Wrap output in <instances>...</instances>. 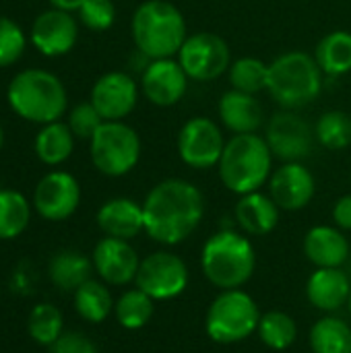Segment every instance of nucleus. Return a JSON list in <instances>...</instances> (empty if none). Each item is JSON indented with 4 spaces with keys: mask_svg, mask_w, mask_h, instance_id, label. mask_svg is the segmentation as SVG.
<instances>
[{
    "mask_svg": "<svg viewBox=\"0 0 351 353\" xmlns=\"http://www.w3.org/2000/svg\"><path fill=\"white\" fill-rule=\"evenodd\" d=\"M145 234L161 244L176 246L188 240L203 221V192L188 180L168 178L157 182L143 201Z\"/></svg>",
    "mask_w": 351,
    "mask_h": 353,
    "instance_id": "obj_1",
    "label": "nucleus"
},
{
    "mask_svg": "<svg viewBox=\"0 0 351 353\" xmlns=\"http://www.w3.org/2000/svg\"><path fill=\"white\" fill-rule=\"evenodd\" d=\"M137 50L147 60L176 58L188 37L182 10L170 0H145L137 6L130 21Z\"/></svg>",
    "mask_w": 351,
    "mask_h": 353,
    "instance_id": "obj_2",
    "label": "nucleus"
},
{
    "mask_svg": "<svg viewBox=\"0 0 351 353\" xmlns=\"http://www.w3.org/2000/svg\"><path fill=\"white\" fill-rule=\"evenodd\" d=\"M6 99L10 110L35 124H50L64 116L68 108V93L64 83L50 70L27 68L12 77Z\"/></svg>",
    "mask_w": 351,
    "mask_h": 353,
    "instance_id": "obj_3",
    "label": "nucleus"
},
{
    "mask_svg": "<svg viewBox=\"0 0 351 353\" xmlns=\"http://www.w3.org/2000/svg\"><path fill=\"white\" fill-rule=\"evenodd\" d=\"M221 184L242 196L261 190L273 174V153L259 132L232 134L217 163Z\"/></svg>",
    "mask_w": 351,
    "mask_h": 353,
    "instance_id": "obj_4",
    "label": "nucleus"
},
{
    "mask_svg": "<svg viewBox=\"0 0 351 353\" xmlns=\"http://www.w3.org/2000/svg\"><path fill=\"white\" fill-rule=\"evenodd\" d=\"M254 267L257 252L246 234L221 230L203 244L201 269L217 290H240L254 275Z\"/></svg>",
    "mask_w": 351,
    "mask_h": 353,
    "instance_id": "obj_5",
    "label": "nucleus"
},
{
    "mask_svg": "<svg viewBox=\"0 0 351 353\" xmlns=\"http://www.w3.org/2000/svg\"><path fill=\"white\" fill-rule=\"evenodd\" d=\"M323 91V70L314 54L292 50L269 62L267 93L283 110L312 103Z\"/></svg>",
    "mask_w": 351,
    "mask_h": 353,
    "instance_id": "obj_6",
    "label": "nucleus"
},
{
    "mask_svg": "<svg viewBox=\"0 0 351 353\" xmlns=\"http://www.w3.org/2000/svg\"><path fill=\"white\" fill-rule=\"evenodd\" d=\"M261 310L254 298L240 290H221L207 308L205 333L219 345H234L257 333Z\"/></svg>",
    "mask_w": 351,
    "mask_h": 353,
    "instance_id": "obj_7",
    "label": "nucleus"
},
{
    "mask_svg": "<svg viewBox=\"0 0 351 353\" xmlns=\"http://www.w3.org/2000/svg\"><path fill=\"white\" fill-rule=\"evenodd\" d=\"M141 137L124 120L103 122L89 141V155L95 170L108 178L130 174L141 159Z\"/></svg>",
    "mask_w": 351,
    "mask_h": 353,
    "instance_id": "obj_8",
    "label": "nucleus"
},
{
    "mask_svg": "<svg viewBox=\"0 0 351 353\" xmlns=\"http://www.w3.org/2000/svg\"><path fill=\"white\" fill-rule=\"evenodd\" d=\"M176 60L190 81L209 83L228 72L232 64V50L228 41L213 31L188 33Z\"/></svg>",
    "mask_w": 351,
    "mask_h": 353,
    "instance_id": "obj_9",
    "label": "nucleus"
},
{
    "mask_svg": "<svg viewBox=\"0 0 351 353\" xmlns=\"http://www.w3.org/2000/svg\"><path fill=\"white\" fill-rule=\"evenodd\" d=\"M188 281L190 273L184 259L170 250H157L141 259L134 288L143 290L155 302H168L182 296Z\"/></svg>",
    "mask_w": 351,
    "mask_h": 353,
    "instance_id": "obj_10",
    "label": "nucleus"
},
{
    "mask_svg": "<svg viewBox=\"0 0 351 353\" xmlns=\"http://www.w3.org/2000/svg\"><path fill=\"white\" fill-rule=\"evenodd\" d=\"M225 143L223 130L213 118L194 116L182 124L176 139V149L184 165L192 170H211L217 168Z\"/></svg>",
    "mask_w": 351,
    "mask_h": 353,
    "instance_id": "obj_11",
    "label": "nucleus"
},
{
    "mask_svg": "<svg viewBox=\"0 0 351 353\" xmlns=\"http://www.w3.org/2000/svg\"><path fill=\"white\" fill-rule=\"evenodd\" d=\"M265 141L273 157L285 163L306 159L314 149L317 137L314 128L302 116H298L294 110H281L269 118Z\"/></svg>",
    "mask_w": 351,
    "mask_h": 353,
    "instance_id": "obj_12",
    "label": "nucleus"
},
{
    "mask_svg": "<svg viewBox=\"0 0 351 353\" xmlns=\"http://www.w3.org/2000/svg\"><path fill=\"white\" fill-rule=\"evenodd\" d=\"M31 205L46 221H66L81 205V184L72 174L54 170L35 184Z\"/></svg>",
    "mask_w": 351,
    "mask_h": 353,
    "instance_id": "obj_13",
    "label": "nucleus"
},
{
    "mask_svg": "<svg viewBox=\"0 0 351 353\" xmlns=\"http://www.w3.org/2000/svg\"><path fill=\"white\" fill-rule=\"evenodd\" d=\"M139 95L141 85L128 72L110 70L93 83L89 101L106 122H112L128 118L139 103Z\"/></svg>",
    "mask_w": 351,
    "mask_h": 353,
    "instance_id": "obj_14",
    "label": "nucleus"
},
{
    "mask_svg": "<svg viewBox=\"0 0 351 353\" xmlns=\"http://www.w3.org/2000/svg\"><path fill=\"white\" fill-rule=\"evenodd\" d=\"M31 46L48 58L68 54L79 41V21L68 10L50 8L35 17L29 31Z\"/></svg>",
    "mask_w": 351,
    "mask_h": 353,
    "instance_id": "obj_15",
    "label": "nucleus"
},
{
    "mask_svg": "<svg viewBox=\"0 0 351 353\" xmlns=\"http://www.w3.org/2000/svg\"><path fill=\"white\" fill-rule=\"evenodd\" d=\"M188 74L176 58L149 60L141 74V93L157 108H172L188 91Z\"/></svg>",
    "mask_w": 351,
    "mask_h": 353,
    "instance_id": "obj_16",
    "label": "nucleus"
},
{
    "mask_svg": "<svg viewBox=\"0 0 351 353\" xmlns=\"http://www.w3.org/2000/svg\"><path fill=\"white\" fill-rule=\"evenodd\" d=\"M269 194L281 211H302L317 194L314 174L302 161H285L269 178Z\"/></svg>",
    "mask_w": 351,
    "mask_h": 353,
    "instance_id": "obj_17",
    "label": "nucleus"
},
{
    "mask_svg": "<svg viewBox=\"0 0 351 353\" xmlns=\"http://www.w3.org/2000/svg\"><path fill=\"white\" fill-rule=\"evenodd\" d=\"M93 269L97 277L108 283V285H128L137 279L139 273V252L128 240H118V238H108L103 236L91 254Z\"/></svg>",
    "mask_w": 351,
    "mask_h": 353,
    "instance_id": "obj_18",
    "label": "nucleus"
},
{
    "mask_svg": "<svg viewBox=\"0 0 351 353\" xmlns=\"http://www.w3.org/2000/svg\"><path fill=\"white\" fill-rule=\"evenodd\" d=\"M95 221L103 236L130 242L132 238L145 232L143 203H137L128 196L110 199L99 207Z\"/></svg>",
    "mask_w": 351,
    "mask_h": 353,
    "instance_id": "obj_19",
    "label": "nucleus"
},
{
    "mask_svg": "<svg viewBox=\"0 0 351 353\" xmlns=\"http://www.w3.org/2000/svg\"><path fill=\"white\" fill-rule=\"evenodd\" d=\"M304 254L317 269H341L350 259V240L337 225H314L304 236Z\"/></svg>",
    "mask_w": 351,
    "mask_h": 353,
    "instance_id": "obj_20",
    "label": "nucleus"
},
{
    "mask_svg": "<svg viewBox=\"0 0 351 353\" xmlns=\"http://www.w3.org/2000/svg\"><path fill=\"white\" fill-rule=\"evenodd\" d=\"M219 122L232 134L259 132L265 126V108L252 93L230 89L217 103Z\"/></svg>",
    "mask_w": 351,
    "mask_h": 353,
    "instance_id": "obj_21",
    "label": "nucleus"
},
{
    "mask_svg": "<svg viewBox=\"0 0 351 353\" xmlns=\"http://www.w3.org/2000/svg\"><path fill=\"white\" fill-rule=\"evenodd\" d=\"M351 281L343 269H317L306 281V298L310 306L333 314L348 306Z\"/></svg>",
    "mask_w": 351,
    "mask_h": 353,
    "instance_id": "obj_22",
    "label": "nucleus"
},
{
    "mask_svg": "<svg viewBox=\"0 0 351 353\" xmlns=\"http://www.w3.org/2000/svg\"><path fill=\"white\" fill-rule=\"evenodd\" d=\"M281 217V209L261 190L242 194L234 207V219L246 236H267L271 234Z\"/></svg>",
    "mask_w": 351,
    "mask_h": 353,
    "instance_id": "obj_23",
    "label": "nucleus"
},
{
    "mask_svg": "<svg viewBox=\"0 0 351 353\" xmlns=\"http://www.w3.org/2000/svg\"><path fill=\"white\" fill-rule=\"evenodd\" d=\"M95 273L91 256L79 250H60L50 259L48 277L54 288L62 292H74Z\"/></svg>",
    "mask_w": 351,
    "mask_h": 353,
    "instance_id": "obj_24",
    "label": "nucleus"
},
{
    "mask_svg": "<svg viewBox=\"0 0 351 353\" xmlns=\"http://www.w3.org/2000/svg\"><path fill=\"white\" fill-rule=\"evenodd\" d=\"M72 304L77 314L91 325H101L114 314V296L110 292V285L101 279H89L79 290L72 292Z\"/></svg>",
    "mask_w": 351,
    "mask_h": 353,
    "instance_id": "obj_25",
    "label": "nucleus"
},
{
    "mask_svg": "<svg viewBox=\"0 0 351 353\" xmlns=\"http://www.w3.org/2000/svg\"><path fill=\"white\" fill-rule=\"evenodd\" d=\"M74 134L72 130L68 128L66 122H50V124H43L41 130L35 134V143H33V149H35V155L37 159L43 163V165H60L64 163L72 151H74Z\"/></svg>",
    "mask_w": 351,
    "mask_h": 353,
    "instance_id": "obj_26",
    "label": "nucleus"
},
{
    "mask_svg": "<svg viewBox=\"0 0 351 353\" xmlns=\"http://www.w3.org/2000/svg\"><path fill=\"white\" fill-rule=\"evenodd\" d=\"M317 64L321 66L323 74L327 77H343L351 72V33L337 29L327 33L317 50H314Z\"/></svg>",
    "mask_w": 351,
    "mask_h": 353,
    "instance_id": "obj_27",
    "label": "nucleus"
},
{
    "mask_svg": "<svg viewBox=\"0 0 351 353\" xmlns=\"http://www.w3.org/2000/svg\"><path fill=\"white\" fill-rule=\"evenodd\" d=\"M155 314V300L149 298L143 290L132 288L118 296L114 304V316L118 325L126 331H141L149 325Z\"/></svg>",
    "mask_w": 351,
    "mask_h": 353,
    "instance_id": "obj_28",
    "label": "nucleus"
},
{
    "mask_svg": "<svg viewBox=\"0 0 351 353\" xmlns=\"http://www.w3.org/2000/svg\"><path fill=\"white\" fill-rule=\"evenodd\" d=\"M308 343L312 353H351V327L333 314L323 316L312 325Z\"/></svg>",
    "mask_w": 351,
    "mask_h": 353,
    "instance_id": "obj_29",
    "label": "nucleus"
},
{
    "mask_svg": "<svg viewBox=\"0 0 351 353\" xmlns=\"http://www.w3.org/2000/svg\"><path fill=\"white\" fill-rule=\"evenodd\" d=\"M31 207L23 192L0 188V240H14L29 228Z\"/></svg>",
    "mask_w": 351,
    "mask_h": 353,
    "instance_id": "obj_30",
    "label": "nucleus"
},
{
    "mask_svg": "<svg viewBox=\"0 0 351 353\" xmlns=\"http://www.w3.org/2000/svg\"><path fill=\"white\" fill-rule=\"evenodd\" d=\"M64 333V316L58 306L50 302L35 304L27 314V335L33 343L50 347Z\"/></svg>",
    "mask_w": 351,
    "mask_h": 353,
    "instance_id": "obj_31",
    "label": "nucleus"
},
{
    "mask_svg": "<svg viewBox=\"0 0 351 353\" xmlns=\"http://www.w3.org/2000/svg\"><path fill=\"white\" fill-rule=\"evenodd\" d=\"M257 333H259V339L263 345H267L273 352H283L296 343L298 325L288 312L269 310V312L261 314Z\"/></svg>",
    "mask_w": 351,
    "mask_h": 353,
    "instance_id": "obj_32",
    "label": "nucleus"
},
{
    "mask_svg": "<svg viewBox=\"0 0 351 353\" xmlns=\"http://www.w3.org/2000/svg\"><path fill=\"white\" fill-rule=\"evenodd\" d=\"M228 79L232 89L244 91V93H261L267 91V79H269V64L254 56H242L232 60L228 68Z\"/></svg>",
    "mask_w": 351,
    "mask_h": 353,
    "instance_id": "obj_33",
    "label": "nucleus"
},
{
    "mask_svg": "<svg viewBox=\"0 0 351 353\" xmlns=\"http://www.w3.org/2000/svg\"><path fill=\"white\" fill-rule=\"evenodd\" d=\"M317 143L329 151H343L351 145V114L329 110L319 116L314 126Z\"/></svg>",
    "mask_w": 351,
    "mask_h": 353,
    "instance_id": "obj_34",
    "label": "nucleus"
},
{
    "mask_svg": "<svg viewBox=\"0 0 351 353\" xmlns=\"http://www.w3.org/2000/svg\"><path fill=\"white\" fill-rule=\"evenodd\" d=\"M27 48L25 31L19 23L0 14V68L14 64Z\"/></svg>",
    "mask_w": 351,
    "mask_h": 353,
    "instance_id": "obj_35",
    "label": "nucleus"
},
{
    "mask_svg": "<svg viewBox=\"0 0 351 353\" xmlns=\"http://www.w3.org/2000/svg\"><path fill=\"white\" fill-rule=\"evenodd\" d=\"M106 120L99 116V112L95 110V105L91 101H83L77 103L70 112H68V128L72 130L74 139L81 141H91V137L97 132V128L103 124Z\"/></svg>",
    "mask_w": 351,
    "mask_h": 353,
    "instance_id": "obj_36",
    "label": "nucleus"
},
{
    "mask_svg": "<svg viewBox=\"0 0 351 353\" xmlns=\"http://www.w3.org/2000/svg\"><path fill=\"white\" fill-rule=\"evenodd\" d=\"M77 14L87 29L108 31L116 21V4L112 0H85Z\"/></svg>",
    "mask_w": 351,
    "mask_h": 353,
    "instance_id": "obj_37",
    "label": "nucleus"
},
{
    "mask_svg": "<svg viewBox=\"0 0 351 353\" xmlns=\"http://www.w3.org/2000/svg\"><path fill=\"white\" fill-rule=\"evenodd\" d=\"M50 353H97V345L81 331H64L50 347Z\"/></svg>",
    "mask_w": 351,
    "mask_h": 353,
    "instance_id": "obj_38",
    "label": "nucleus"
},
{
    "mask_svg": "<svg viewBox=\"0 0 351 353\" xmlns=\"http://www.w3.org/2000/svg\"><path fill=\"white\" fill-rule=\"evenodd\" d=\"M333 223L343 232H351V194L339 196L333 205Z\"/></svg>",
    "mask_w": 351,
    "mask_h": 353,
    "instance_id": "obj_39",
    "label": "nucleus"
},
{
    "mask_svg": "<svg viewBox=\"0 0 351 353\" xmlns=\"http://www.w3.org/2000/svg\"><path fill=\"white\" fill-rule=\"evenodd\" d=\"M52 4V8H60V10H68V12H77L81 8V4L85 0H48Z\"/></svg>",
    "mask_w": 351,
    "mask_h": 353,
    "instance_id": "obj_40",
    "label": "nucleus"
},
{
    "mask_svg": "<svg viewBox=\"0 0 351 353\" xmlns=\"http://www.w3.org/2000/svg\"><path fill=\"white\" fill-rule=\"evenodd\" d=\"M2 145H4V130H2V126H0V151H2Z\"/></svg>",
    "mask_w": 351,
    "mask_h": 353,
    "instance_id": "obj_41",
    "label": "nucleus"
},
{
    "mask_svg": "<svg viewBox=\"0 0 351 353\" xmlns=\"http://www.w3.org/2000/svg\"><path fill=\"white\" fill-rule=\"evenodd\" d=\"M348 310H350V314H351V292H350V300H348Z\"/></svg>",
    "mask_w": 351,
    "mask_h": 353,
    "instance_id": "obj_42",
    "label": "nucleus"
},
{
    "mask_svg": "<svg viewBox=\"0 0 351 353\" xmlns=\"http://www.w3.org/2000/svg\"><path fill=\"white\" fill-rule=\"evenodd\" d=\"M0 296H2V285H0Z\"/></svg>",
    "mask_w": 351,
    "mask_h": 353,
    "instance_id": "obj_43",
    "label": "nucleus"
}]
</instances>
